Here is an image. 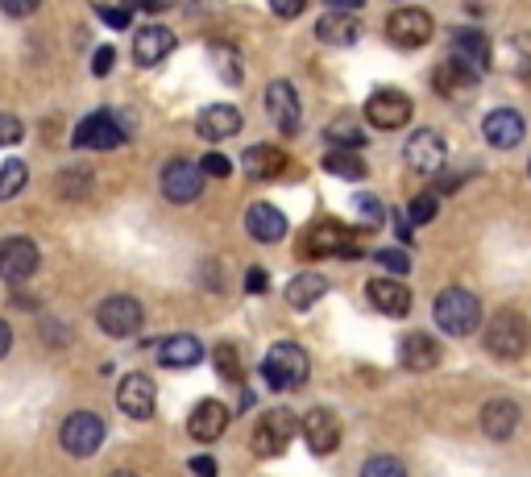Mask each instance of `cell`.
<instances>
[{
    "instance_id": "obj_36",
    "label": "cell",
    "mask_w": 531,
    "mask_h": 477,
    "mask_svg": "<svg viewBox=\"0 0 531 477\" xmlns=\"http://www.w3.org/2000/svg\"><path fill=\"white\" fill-rule=\"evenodd\" d=\"M212 361H216V374L225 378V382H233V386L241 382V357H237L233 345H216V357Z\"/></svg>"
},
{
    "instance_id": "obj_14",
    "label": "cell",
    "mask_w": 531,
    "mask_h": 477,
    "mask_svg": "<svg viewBox=\"0 0 531 477\" xmlns=\"http://www.w3.org/2000/svg\"><path fill=\"white\" fill-rule=\"evenodd\" d=\"M303 440L307 448H312L316 457H328V453H337V444H341V419L337 411H328V407H312L303 415Z\"/></svg>"
},
{
    "instance_id": "obj_40",
    "label": "cell",
    "mask_w": 531,
    "mask_h": 477,
    "mask_svg": "<svg viewBox=\"0 0 531 477\" xmlns=\"http://www.w3.org/2000/svg\"><path fill=\"white\" fill-rule=\"evenodd\" d=\"M21 121L17 117H9V112H0V146H17L21 142Z\"/></svg>"
},
{
    "instance_id": "obj_42",
    "label": "cell",
    "mask_w": 531,
    "mask_h": 477,
    "mask_svg": "<svg viewBox=\"0 0 531 477\" xmlns=\"http://www.w3.org/2000/svg\"><path fill=\"white\" fill-rule=\"evenodd\" d=\"M38 5L42 0H0V9H5L9 17H30V13H38Z\"/></svg>"
},
{
    "instance_id": "obj_7",
    "label": "cell",
    "mask_w": 531,
    "mask_h": 477,
    "mask_svg": "<svg viewBox=\"0 0 531 477\" xmlns=\"http://www.w3.org/2000/svg\"><path fill=\"white\" fill-rule=\"evenodd\" d=\"M204 166H195L187 158H175L162 166V195L171 204H195L204 195Z\"/></svg>"
},
{
    "instance_id": "obj_8",
    "label": "cell",
    "mask_w": 531,
    "mask_h": 477,
    "mask_svg": "<svg viewBox=\"0 0 531 477\" xmlns=\"http://www.w3.org/2000/svg\"><path fill=\"white\" fill-rule=\"evenodd\" d=\"M299 432V419L291 411H266L254 428V453L258 457H283L287 444L295 440Z\"/></svg>"
},
{
    "instance_id": "obj_45",
    "label": "cell",
    "mask_w": 531,
    "mask_h": 477,
    "mask_svg": "<svg viewBox=\"0 0 531 477\" xmlns=\"http://www.w3.org/2000/svg\"><path fill=\"white\" fill-rule=\"evenodd\" d=\"M100 17H104V25H113V30H125V25H129V9L121 5V9H100Z\"/></svg>"
},
{
    "instance_id": "obj_34",
    "label": "cell",
    "mask_w": 531,
    "mask_h": 477,
    "mask_svg": "<svg viewBox=\"0 0 531 477\" xmlns=\"http://www.w3.org/2000/svg\"><path fill=\"white\" fill-rule=\"evenodd\" d=\"M324 171L341 175V179H366V162H361L357 154H349V150H332L324 158Z\"/></svg>"
},
{
    "instance_id": "obj_27",
    "label": "cell",
    "mask_w": 531,
    "mask_h": 477,
    "mask_svg": "<svg viewBox=\"0 0 531 477\" xmlns=\"http://www.w3.org/2000/svg\"><path fill=\"white\" fill-rule=\"evenodd\" d=\"M241 166H245L249 179H278V175H283V166H287V154L278 150V146H270V142H262V146L245 150Z\"/></svg>"
},
{
    "instance_id": "obj_5",
    "label": "cell",
    "mask_w": 531,
    "mask_h": 477,
    "mask_svg": "<svg viewBox=\"0 0 531 477\" xmlns=\"http://www.w3.org/2000/svg\"><path fill=\"white\" fill-rule=\"evenodd\" d=\"M96 324L104 336H117V341H125V336H137L146 324V312L142 303H137L133 295H108L100 307H96Z\"/></svg>"
},
{
    "instance_id": "obj_25",
    "label": "cell",
    "mask_w": 531,
    "mask_h": 477,
    "mask_svg": "<svg viewBox=\"0 0 531 477\" xmlns=\"http://www.w3.org/2000/svg\"><path fill=\"white\" fill-rule=\"evenodd\" d=\"M519 419H523L519 415V403H511V399H490L482 407V432L490 440H507V436H515Z\"/></svg>"
},
{
    "instance_id": "obj_6",
    "label": "cell",
    "mask_w": 531,
    "mask_h": 477,
    "mask_svg": "<svg viewBox=\"0 0 531 477\" xmlns=\"http://www.w3.org/2000/svg\"><path fill=\"white\" fill-rule=\"evenodd\" d=\"M59 440L71 457H96V448L104 444V419L96 411H71L63 419Z\"/></svg>"
},
{
    "instance_id": "obj_47",
    "label": "cell",
    "mask_w": 531,
    "mask_h": 477,
    "mask_svg": "<svg viewBox=\"0 0 531 477\" xmlns=\"http://www.w3.org/2000/svg\"><path fill=\"white\" fill-rule=\"evenodd\" d=\"M357 208H361V212H366L370 220H382V216H386V212H382V204L374 200V195H357Z\"/></svg>"
},
{
    "instance_id": "obj_46",
    "label": "cell",
    "mask_w": 531,
    "mask_h": 477,
    "mask_svg": "<svg viewBox=\"0 0 531 477\" xmlns=\"http://www.w3.org/2000/svg\"><path fill=\"white\" fill-rule=\"evenodd\" d=\"M266 283H270V278H266V270H258V266L245 274V291H254V295H266Z\"/></svg>"
},
{
    "instance_id": "obj_32",
    "label": "cell",
    "mask_w": 531,
    "mask_h": 477,
    "mask_svg": "<svg viewBox=\"0 0 531 477\" xmlns=\"http://www.w3.org/2000/svg\"><path fill=\"white\" fill-rule=\"evenodd\" d=\"M25 179H30V166H25L21 158H9L5 166H0V204L13 200V195L25 187Z\"/></svg>"
},
{
    "instance_id": "obj_35",
    "label": "cell",
    "mask_w": 531,
    "mask_h": 477,
    "mask_svg": "<svg viewBox=\"0 0 531 477\" xmlns=\"http://www.w3.org/2000/svg\"><path fill=\"white\" fill-rule=\"evenodd\" d=\"M212 63H216L220 79H225L229 88H237V83H241V63H237V50H233V46H212Z\"/></svg>"
},
{
    "instance_id": "obj_50",
    "label": "cell",
    "mask_w": 531,
    "mask_h": 477,
    "mask_svg": "<svg viewBox=\"0 0 531 477\" xmlns=\"http://www.w3.org/2000/svg\"><path fill=\"white\" fill-rule=\"evenodd\" d=\"M13 349V328L5 324V320H0V357H5Z\"/></svg>"
},
{
    "instance_id": "obj_19",
    "label": "cell",
    "mask_w": 531,
    "mask_h": 477,
    "mask_svg": "<svg viewBox=\"0 0 531 477\" xmlns=\"http://www.w3.org/2000/svg\"><path fill=\"white\" fill-rule=\"evenodd\" d=\"M195 133L204 142H225V137H237L241 133V112L233 104H208L200 117H195Z\"/></svg>"
},
{
    "instance_id": "obj_18",
    "label": "cell",
    "mask_w": 531,
    "mask_h": 477,
    "mask_svg": "<svg viewBox=\"0 0 531 477\" xmlns=\"http://www.w3.org/2000/svg\"><path fill=\"white\" fill-rule=\"evenodd\" d=\"M154 382L146 374H125L121 386H117V407L129 415V419H150L154 415Z\"/></svg>"
},
{
    "instance_id": "obj_52",
    "label": "cell",
    "mask_w": 531,
    "mask_h": 477,
    "mask_svg": "<svg viewBox=\"0 0 531 477\" xmlns=\"http://www.w3.org/2000/svg\"><path fill=\"white\" fill-rule=\"evenodd\" d=\"M108 477H137L133 469H117V473H108Z\"/></svg>"
},
{
    "instance_id": "obj_17",
    "label": "cell",
    "mask_w": 531,
    "mask_h": 477,
    "mask_svg": "<svg viewBox=\"0 0 531 477\" xmlns=\"http://www.w3.org/2000/svg\"><path fill=\"white\" fill-rule=\"evenodd\" d=\"M482 133H486V142H490V146H498V150H515V146L523 142V133H527L523 112H515V108H494V112H486Z\"/></svg>"
},
{
    "instance_id": "obj_53",
    "label": "cell",
    "mask_w": 531,
    "mask_h": 477,
    "mask_svg": "<svg viewBox=\"0 0 531 477\" xmlns=\"http://www.w3.org/2000/svg\"><path fill=\"white\" fill-rule=\"evenodd\" d=\"M527 171H531V162H527Z\"/></svg>"
},
{
    "instance_id": "obj_28",
    "label": "cell",
    "mask_w": 531,
    "mask_h": 477,
    "mask_svg": "<svg viewBox=\"0 0 531 477\" xmlns=\"http://www.w3.org/2000/svg\"><path fill=\"white\" fill-rule=\"evenodd\" d=\"M324 291H328V283H324L320 274H312V270L295 274L291 283L283 287V295H287V303L295 307V312H307V307H316V303L324 299Z\"/></svg>"
},
{
    "instance_id": "obj_23",
    "label": "cell",
    "mask_w": 531,
    "mask_h": 477,
    "mask_svg": "<svg viewBox=\"0 0 531 477\" xmlns=\"http://www.w3.org/2000/svg\"><path fill=\"white\" fill-rule=\"evenodd\" d=\"M171 50H175V34L166 30V25H146V30L133 34V59L142 63V67L162 63Z\"/></svg>"
},
{
    "instance_id": "obj_21",
    "label": "cell",
    "mask_w": 531,
    "mask_h": 477,
    "mask_svg": "<svg viewBox=\"0 0 531 477\" xmlns=\"http://www.w3.org/2000/svg\"><path fill=\"white\" fill-rule=\"evenodd\" d=\"M245 229H249V237H254V241L274 245V241L287 237V216H283V208H274V204H249Z\"/></svg>"
},
{
    "instance_id": "obj_44",
    "label": "cell",
    "mask_w": 531,
    "mask_h": 477,
    "mask_svg": "<svg viewBox=\"0 0 531 477\" xmlns=\"http://www.w3.org/2000/svg\"><path fill=\"white\" fill-rule=\"evenodd\" d=\"M113 59H117V50L113 46H100L96 59H92V75H108V71H113Z\"/></svg>"
},
{
    "instance_id": "obj_51",
    "label": "cell",
    "mask_w": 531,
    "mask_h": 477,
    "mask_svg": "<svg viewBox=\"0 0 531 477\" xmlns=\"http://www.w3.org/2000/svg\"><path fill=\"white\" fill-rule=\"evenodd\" d=\"M328 5H332V9H341V13H349V9L357 13V9H361V0H328Z\"/></svg>"
},
{
    "instance_id": "obj_31",
    "label": "cell",
    "mask_w": 531,
    "mask_h": 477,
    "mask_svg": "<svg viewBox=\"0 0 531 477\" xmlns=\"http://www.w3.org/2000/svg\"><path fill=\"white\" fill-rule=\"evenodd\" d=\"M432 83H436L440 96H449V92H461V88H469V83H478V79H473L465 67H457V63L449 59V63H440V67L432 71Z\"/></svg>"
},
{
    "instance_id": "obj_20",
    "label": "cell",
    "mask_w": 531,
    "mask_h": 477,
    "mask_svg": "<svg viewBox=\"0 0 531 477\" xmlns=\"http://www.w3.org/2000/svg\"><path fill=\"white\" fill-rule=\"evenodd\" d=\"M399 361H403V370H415V374L436 370L440 366L436 336H428V332H407L403 341H399Z\"/></svg>"
},
{
    "instance_id": "obj_26",
    "label": "cell",
    "mask_w": 531,
    "mask_h": 477,
    "mask_svg": "<svg viewBox=\"0 0 531 477\" xmlns=\"http://www.w3.org/2000/svg\"><path fill=\"white\" fill-rule=\"evenodd\" d=\"M266 108L283 129H299V96H295V88L287 79H274L266 88Z\"/></svg>"
},
{
    "instance_id": "obj_22",
    "label": "cell",
    "mask_w": 531,
    "mask_h": 477,
    "mask_svg": "<svg viewBox=\"0 0 531 477\" xmlns=\"http://www.w3.org/2000/svg\"><path fill=\"white\" fill-rule=\"evenodd\" d=\"M370 303L378 307V312L403 320L411 312V287H403L399 278H382L378 274V278H370Z\"/></svg>"
},
{
    "instance_id": "obj_37",
    "label": "cell",
    "mask_w": 531,
    "mask_h": 477,
    "mask_svg": "<svg viewBox=\"0 0 531 477\" xmlns=\"http://www.w3.org/2000/svg\"><path fill=\"white\" fill-rule=\"evenodd\" d=\"M361 477H407V469L395 457H370L366 465H361Z\"/></svg>"
},
{
    "instance_id": "obj_41",
    "label": "cell",
    "mask_w": 531,
    "mask_h": 477,
    "mask_svg": "<svg viewBox=\"0 0 531 477\" xmlns=\"http://www.w3.org/2000/svg\"><path fill=\"white\" fill-rule=\"evenodd\" d=\"M270 9H274V17L291 21V17H299L307 9V0H270Z\"/></svg>"
},
{
    "instance_id": "obj_24",
    "label": "cell",
    "mask_w": 531,
    "mask_h": 477,
    "mask_svg": "<svg viewBox=\"0 0 531 477\" xmlns=\"http://www.w3.org/2000/svg\"><path fill=\"white\" fill-rule=\"evenodd\" d=\"M158 361L166 370H191L204 361V345L195 341L191 332H179V336H166V341L158 345Z\"/></svg>"
},
{
    "instance_id": "obj_38",
    "label": "cell",
    "mask_w": 531,
    "mask_h": 477,
    "mask_svg": "<svg viewBox=\"0 0 531 477\" xmlns=\"http://www.w3.org/2000/svg\"><path fill=\"white\" fill-rule=\"evenodd\" d=\"M407 216H411L415 224H428V220H436V195H432V191L415 195V200L407 204Z\"/></svg>"
},
{
    "instance_id": "obj_12",
    "label": "cell",
    "mask_w": 531,
    "mask_h": 477,
    "mask_svg": "<svg viewBox=\"0 0 531 477\" xmlns=\"http://www.w3.org/2000/svg\"><path fill=\"white\" fill-rule=\"evenodd\" d=\"M432 13L424 9H395L386 17V38L395 42L399 50H415V46H424L432 38Z\"/></svg>"
},
{
    "instance_id": "obj_15",
    "label": "cell",
    "mask_w": 531,
    "mask_h": 477,
    "mask_svg": "<svg viewBox=\"0 0 531 477\" xmlns=\"http://www.w3.org/2000/svg\"><path fill=\"white\" fill-rule=\"evenodd\" d=\"M229 419H233V411H229L225 403H220V399H204V403H195V407H191V415H187V432H191V440L212 444V440L225 436Z\"/></svg>"
},
{
    "instance_id": "obj_39",
    "label": "cell",
    "mask_w": 531,
    "mask_h": 477,
    "mask_svg": "<svg viewBox=\"0 0 531 477\" xmlns=\"http://www.w3.org/2000/svg\"><path fill=\"white\" fill-rule=\"evenodd\" d=\"M374 258H378V266L390 270V274H407V270H411V258L403 254V249H378Z\"/></svg>"
},
{
    "instance_id": "obj_30",
    "label": "cell",
    "mask_w": 531,
    "mask_h": 477,
    "mask_svg": "<svg viewBox=\"0 0 531 477\" xmlns=\"http://www.w3.org/2000/svg\"><path fill=\"white\" fill-rule=\"evenodd\" d=\"M54 187H59L63 200H88V195H92V171H83V166H67V171H59V179H54Z\"/></svg>"
},
{
    "instance_id": "obj_13",
    "label": "cell",
    "mask_w": 531,
    "mask_h": 477,
    "mask_svg": "<svg viewBox=\"0 0 531 477\" xmlns=\"http://www.w3.org/2000/svg\"><path fill=\"white\" fill-rule=\"evenodd\" d=\"M125 142V129L117 125L113 112H92V117H83L79 129H75V146L79 150H113Z\"/></svg>"
},
{
    "instance_id": "obj_11",
    "label": "cell",
    "mask_w": 531,
    "mask_h": 477,
    "mask_svg": "<svg viewBox=\"0 0 531 477\" xmlns=\"http://www.w3.org/2000/svg\"><path fill=\"white\" fill-rule=\"evenodd\" d=\"M411 112H415V104H411V96L399 92V88H378V92L366 100V121H370L374 129H403V125L411 121Z\"/></svg>"
},
{
    "instance_id": "obj_29",
    "label": "cell",
    "mask_w": 531,
    "mask_h": 477,
    "mask_svg": "<svg viewBox=\"0 0 531 477\" xmlns=\"http://www.w3.org/2000/svg\"><path fill=\"white\" fill-rule=\"evenodd\" d=\"M357 34H361V25L349 13H328L324 21H316V38L332 42V46H349V42H357Z\"/></svg>"
},
{
    "instance_id": "obj_16",
    "label": "cell",
    "mask_w": 531,
    "mask_h": 477,
    "mask_svg": "<svg viewBox=\"0 0 531 477\" xmlns=\"http://www.w3.org/2000/svg\"><path fill=\"white\" fill-rule=\"evenodd\" d=\"M444 158H449V146H444V137L436 129H415L411 142H407V162L415 166L419 175H432L444 166Z\"/></svg>"
},
{
    "instance_id": "obj_43",
    "label": "cell",
    "mask_w": 531,
    "mask_h": 477,
    "mask_svg": "<svg viewBox=\"0 0 531 477\" xmlns=\"http://www.w3.org/2000/svg\"><path fill=\"white\" fill-rule=\"evenodd\" d=\"M229 171H233V166H229V158H225V154H208V158H204V175L225 179Z\"/></svg>"
},
{
    "instance_id": "obj_1",
    "label": "cell",
    "mask_w": 531,
    "mask_h": 477,
    "mask_svg": "<svg viewBox=\"0 0 531 477\" xmlns=\"http://www.w3.org/2000/svg\"><path fill=\"white\" fill-rule=\"evenodd\" d=\"M432 320L440 324V332H449V336H469V332L482 328V303L465 287H449V291L436 295Z\"/></svg>"
},
{
    "instance_id": "obj_33",
    "label": "cell",
    "mask_w": 531,
    "mask_h": 477,
    "mask_svg": "<svg viewBox=\"0 0 531 477\" xmlns=\"http://www.w3.org/2000/svg\"><path fill=\"white\" fill-rule=\"evenodd\" d=\"M324 137H328V146H353V150L366 142V133H361V125L353 117H337V121L324 129Z\"/></svg>"
},
{
    "instance_id": "obj_3",
    "label": "cell",
    "mask_w": 531,
    "mask_h": 477,
    "mask_svg": "<svg viewBox=\"0 0 531 477\" xmlns=\"http://www.w3.org/2000/svg\"><path fill=\"white\" fill-rule=\"evenodd\" d=\"M307 374H312V361H307L303 345H295V341H278L262 361V378L274 390H299L307 382Z\"/></svg>"
},
{
    "instance_id": "obj_10",
    "label": "cell",
    "mask_w": 531,
    "mask_h": 477,
    "mask_svg": "<svg viewBox=\"0 0 531 477\" xmlns=\"http://www.w3.org/2000/svg\"><path fill=\"white\" fill-rule=\"evenodd\" d=\"M38 262H42V254H38V245L30 237L0 241V278H5V283H13V287L30 283V278L38 274Z\"/></svg>"
},
{
    "instance_id": "obj_4",
    "label": "cell",
    "mask_w": 531,
    "mask_h": 477,
    "mask_svg": "<svg viewBox=\"0 0 531 477\" xmlns=\"http://www.w3.org/2000/svg\"><path fill=\"white\" fill-rule=\"evenodd\" d=\"M531 332H527V320L523 312H515V307H502V312L486 324V353H494L498 361H511L527 349Z\"/></svg>"
},
{
    "instance_id": "obj_48",
    "label": "cell",
    "mask_w": 531,
    "mask_h": 477,
    "mask_svg": "<svg viewBox=\"0 0 531 477\" xmlns=\"http://www.w3.org/2000/svg\"><path fill=\"white\" fill-rule=\"evenodd\" d=\"M191 473H195V477H216L220 469H216L212 457H195V461H191Z\"/></svg>"
},
{
    "instance_id": "obj_9",
    "label": "cell",
    "mask_w": 531,
    "mask_h": 477,
    "mask_svg": "<svg viewBox=\"0 0 531 477\" xmlns=\"http://www.w3.org/2000/svg\"><path fill=\"white\" fill-rule=\"evenodd\" d=\"M449 59L457 67H465L473 79H482L490 71V38L482 30H469V25H461V30L449 34Z\"/></svg>"
},
{
    "instance_id": "obj_49",
    "label": "cell",
    "mask_w": 531,
    "mask_h": 477,
    "mask_svg": "<svg viewBox=\"0 0 531 477\" xmlns=\"http://www.w3.org/2000/svg\"><path fill=\"white\" fill-rule=\"evenodd\" d=\"M125 9L133 13V9H146V13H158L162 9V0H125Z\"/></svg>"
},
{
    "instance_id": "obj_2",
    "label": "cell",
    "mask_w": 531,
    "mask_h": 477,
    "mask_svg": "<svg viewBox=\"0 0 531 477\" xmlns=\"http://www.w3.org/2000/svg\"><path fill=\"white\" fill-rule=\"evenodd\" d=\"M303 258H361V237L337 220H320L299 241Z\"/></svg>"
}]
</instances>
